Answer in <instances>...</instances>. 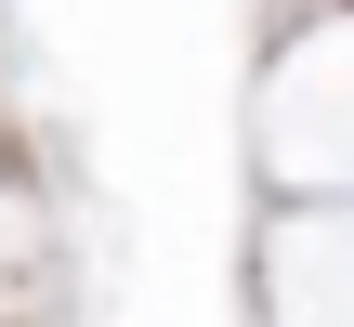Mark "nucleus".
<instances>
[{
	"mask_svg": "<svg viewBox=\"0 0 354 327\" xmlns=\"http://www.w3.org/2000/svg\"><path fill=\"white\" fill-rule=\"evenodd\" d=\"M0 327H13V315H0Z\"/></svg>",
	"mask_w": 354,
	"mask_h": 327,
	"instance_id": "nucleus-1",
	"label": "nucleus"
}]
</instances>
